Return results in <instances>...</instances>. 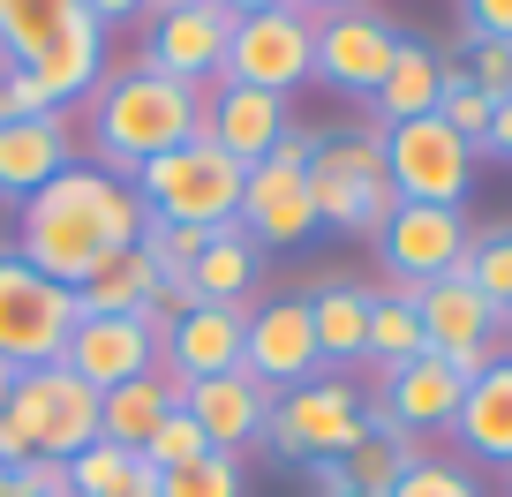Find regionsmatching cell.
Here are the masks:
<instances>
[{"instance_id":"cell-32","label":"cell","mask_w":512,"mask_h":497,"mask_svg":"<svg viewBox=\"0 0 512 497\" xmlns=\"http://www.w3.org/2000/svg\"><path fill=\"white\" fill-rule=\"evenodd\" d=\"M460 279L482 294V302L512 309V226H490V234H475V241H467Z\"/></svg>"},{"instance_id":"cell-37","label":"cell","mask_w":512,"mask_h":497,"mask_svg":"<svg viewBox=\"0 0 512 497\" xmlns=\"http://www.w3.org/2000/svg\"><path fill=\"white\" fill-rule=\"evenodd\" d=\"M460 76L475 83L490 106L512 98V46H505V38H467V68H460Z\"/></svg>"},{"instance_id":"cell-45","label":"cell","mask_w":512,"mask_h":497,"mask_svg":"<svg viewBox=\"0 0 512 497\" xmlns=\"http://www.w3.org/2000/svg\"><path fill=\"white\" fill-rule=\"evenodd\" d=\"M8 392H16V362L0 354V407H8Z\"/></svg>"},{"instance_id":"cell-46","label":"cell","mask_w":512,"mask_h":497,"mask_svg":"<svg viewBox=\"0 0 512 497\" xmlns=\"http://www.w3.org/2000/svg\"><path fill=\"white\" fill-rule=\"evenodd\" d=\"M0 61H8V53H0Z\"/></svg>"},{"instance_id":"cell-1","label":"cell","mask_w":512,"mask_h":497,"mask_svg":"<svg viewBox=\"0 0 512 497\" xmlns=\"http://www.w3.org/2000/svg\"><path fill=\"white\" fill-rule=\"evenodd\" d=\"M144 196L136 181L106 174V166L76 159L68 174H53L38 196L16 204V257L31 264L53 287H83L113 249H136L144 241Z\"/></svg>"},{"instance_id":"cell-40","label":"cell","mask_w":512,"mask_h":497,"mask_svg":"<svg viewBox=\"0 0 512 497\" xmlns=\"http://www.w3.org/2000/svg\"><path fill=\"white\" fill-rule=\"evenodd\" d=\"M467 8V38H505L512 46V0H460Z\"/></svg>"},{"instance_id":"cell-15","label":"cell","mask_w":512,"mask_h":497,"mask_svg":"<svg viewBox=\"0 0 512 497\" xmlns=\"http://www.w3.org/2000/svg\"><path fill=\"white\" fill-rule=\"evenodd\" d=\"M241 369H249L264 392H294L309 377H324L317 362V332H309V302L287 294V302H256L249 332H241Z\"/></svg>"},{"instance_id":"cell-13","label":"cell","mask_w":512,"mask_h":497,"mask_svg":"<svg viewBox=\"0 0 512 497\" xmlns=\"http://www.w3.org/2000/svg\"><path fill=\"white\" fill-rule=\"evenodd\" d=\"M467 219H460V204H400L392 219H384V234H377V257H384V272H392V294H415V287H430V279H452L467 264Z\"/></svg>"},{"instance_id":"cell-18","label":"cell","mask_w":512,"mask_h":497,"mask_svg":"<svg viewBox=\"0 0 512 497\" xmlns=\"http://www.w3.org/2000/svg\"><path fill=\"white\" fill-rule=\"evenodd\" d=\"M287 98L272 91H241V83H219V91L204 98V144H219L234 166H264L279 151V136H287Z\"/></svg>"},{"instance_id":"cell-6","label":"cell","mask_w":512,"mask_h":497,"mask_svg":"<svg viewBox=\"0 0 512 497\" xmlns=\"http://www.w3.org/2000/svg\"><path fill=\"white\" fill-rule=\"evenodd\" d=\"M0 422L31 445V460H76L83 445H98V392L68 362H38V369H16V392H8Z\"/></svg>"},{"instance_id":"cell-9","label":"cell","mask_w":512,"mask_h":497,"mask_svg":"<svg viewBox=\"0 0 512 497\" xmlns=\"http://www.w3.org/2000/svg\"><path fill=\"white\" fill-rule=\"evenodd\" d=\"M309 68H317V16L309 8H272V16H241L226 31V61L219 83H241V91H302Z\"/></svg>"},{"instance_id":"cell-4","label":"cell","mask_w":512,"mask_h":497,"mask_svg":"<svg viewBox=\"0 0 512 497\" xmlns=\"http://www.w3.org/2000/svg\"><path fill=\"white\" fill-rule=\"evenodd\" d=\"M128 181H136V196H144L151 219H174V226H204V234H219V226L241 219V181H249V166H234L219 144L189 136L181 151L136 166Z\"/></svg>"},{"instance_id":"cell-3","label":"cell","mask_w":512,"mask_h":497,"mask_svg":"<svg viewBox=\"0 0 512 497\" xmlns=\"http://www.w3.org/2000/svg\"><path fill=\"white\" fill-rule=\"evenodd\" d=\"M0 53L46 91V106H76L106 76V31L76 0H0Z\"/></svg>"},{"instance_id":"cell-43","label":"cell","mask_w":512,"mask_h":497,"mask_svg":"<svg viewBox=\"0 0 512 497\" xmlns=\"http://www.w3.org/2000/svg\"><path fill=\"white\" fill-rule=\"evenodd\" d=\"M226 23H241V16H272V8H294V0H211Z\"/></svg>"},{"instance_id":"cell-14","label":"cell","mask_w":512,"mask_h":497,"mask_svg":"<svg viewBox=\"0 0 512 497\" xmlns=\"http://www.w3.org/2000/svg\"><path fill=\"white\" fill-rule=\"evenodd\" d=\"M226 31H234V23H226L211 0H159L144 16V53H136V61L204 91V83L219 76V61H226Z\"/></svg>"},{"instance_id":"cell-29","label":"cell","mask_w":512,"mask_h":497,"mask_svg":"<svg viewBox=\"0 0 512 497\" xmlns=\"http://www.w3.org/2000/svg\"><path fill=\"white\" fill-rule=\"evenodd\" d=\"M415 460H422V452H415V437H400L384 415H369L362 445H354L347 460H332V467H339V482H347L354 497H392V482H400Z\"/></svg>"},{"instance_id":"cell-47","label":"cell","mask_w":512,"mask_h":497,"mask_svg":"<svg viewBox=\"0 0 512 497\" xmlns=\"http://www.w3.org/2000/svg\"><path fill=\"white\" fill-rule=\"evenodd\" d=\"M347 497H354V490H347Z\"/></svg>"},{"instance_id":"cell-16","label":"cell","mask_w":512,"mask_h":497,"mask_svg":"<svg viewBox=\"0 0 512 497\" xmlns=\"http://www.w3.org/2000/svg\"><path fill=\"white\" fill-rule=\"evenodd\" d=\"M400 53V31L377 16V8H347V16H317V68L309 76L332 83L347 98H377L384 68Z\"/></svg>"},{"instance_id":"cell-7","label":"cell","mask_w":512,"mask_h":497,"mask_svg":"<svg viewBox=\"0 0 512 497\" xmlns=\"http://www.w3.org/2000/svg\"><path fill=\"white\" fill-rule=\"evenodd\" d=\"M369 430V407L362 392L347 385V377H309V385L279 392L272 400V422H264V445L279 452V460H347L354 445H362Z\"/></svg>"},{"instance_id":"cell-38","label":"cell","mask_w":512,"mask_h":497,"mask_svg":"<svg viewBox=\"0 0 512 497\" xmlns=\"http://www.w3.org/2000/svg\"><path fill=\"white\" fill-rule=\"evenodd\" d=\"M392 497H482V490L460 475V467H445V460H415L400 482H392Z\"/></svg>"},{"instance_id":"cell-25","label":"cell","mask_w":512,"mask_h":497,"mask_svg":"<svg viewBox=\"0 0 512 497\" xmlns=\"http://www.w3.org/2000/svg\"><path fill=\"white\" fill-rule=\"evenodd\" d=\"M445 53L415 46V38H400V53H392V68H384L377 83V129H400V121H422V113H437V91H445Z\"/></svg>"},{"instance_id":"cell-41","label":"cell","mask_w":512,"mask_h":497,"mask_svg":"<svg viewBox=\"0 0 512 497\" xmlns=\"http://www.w3.org/2000/svg\"><path fill=\"white\" fill-rule=\"evenodd\" d=\"M76 8L98 23V31H121V23H144L159 0H76Z\"/></svg>"},{"instance_id":"cell-17","label":"cell","mask_w":512,"mask_h":497,"mask_svg":"<svg viewBox=\"0 0 512 497\" xmlns=\"http://www.w3.org/2000/svg\"><path fill=\"white\" fill-rule=\"evenodd\" d=\"M272 400H279V392H264L249 369H234V377H204V385H181V415L204 430L211 452H234V460H241V445L264 437Z\"/></svg>"},{"instance_id":"cell-34","label":"cell","mask_w":512,"mask_h":497,"mask_svg":"<svg viewBox=\"0 0 512 497\" xmlns=\"http://www.w3.org/2000/svg\"><path fill=\"white\" fill-rule=\"evenodd\" d=\"M159 497H241V460L234 452H204V460L159 475Z\"/></svg>"},{"instance_id":"cell-27","label":"cell","mask_w":512,"mask_h":497,"mask_svg":"<svg viewBox=\"0 0 512 497\" xmlns=\"http://www.w3.org/2000/svg\"><path fill=\"white\" fill-rule=\"evenodd\" d=\"M256 272H264V249H256L241 226H219L204 241V257L189 264V294L196 302H226V309H249L256 294Z\"/></svg>"},{"instance_id":"cell-22","label":"cell","mask_w":512,"mask_h":497,"mask_svg":"<svg viewBox=\"0 0 512 497\" xmlns=\"http://www.w3.org/2000/svg\"><path fill=\"white\" fill-rule=\"evenodd\" d=\"M241 332H249V309H226V302H196L189 317L166 332L159 362L174 369L181 385H204V377H234L241 369Z\"/></svg>"},{"instance_id":"cell-10","label":"cell","mask_w":512,"mask_h":497,"mask_svg":"<svg viewBox=\"0 0 512 497\" xmlns=\"http://www.w3.org/2000/svg\"><path fill=\"white\" fill-rule=\"evenodd\" d=\"M68 332H76V294L38 279L16 249H0V354L16 369L61 362Z\"/></svg>"},{"instance_id":"cell-11","label":"cell","mask_w":512,"mask_h":497,"mask_svg":"<svg viewBox=\"0 0 512 497\" xmlns=\"http://www.w3.org/2000/svg\"><path fill=\"white\" fill-rule=\"evenodd\" d=\"M377 144H384V174H392L400 204H460L467 181H475V151L437 113L400 121V129H377Z\"/></svg>"},{"instance_id":"cell-36","label":"cell","mask_w":512,"mask_h":497,"mask_svg":"<svg viewBox=\"0 0 512 497\" xmlns=\"http://www.w3.org/2000/svg\"><path fill=\"white\" fill-rule=\"evenodd\" d=\"M204 452H211V445H204V430H196V422L181 415V407H174V415H166L159 430L144 437V467H151V475H174V467L204 460Z\"/></svg>"},{"instance_id":"cell-5","label":"cell","mask_w":512,"mask_h":497,"mask_svg":"<svg viewBox=\"0 0 512 497\" xmlns=\"http://www.w3.org/2000/svg\"><path fill=\"white\" fill-rule=\"evenodd\" d=\"M309 204H317V226H339V234H384V219L400 211L392 196V174H384V144L369 136H317V159H309Z\"/></svg>"},{"instance_id":"cell-20","label":"cell","mask_w":512,"mask_h":497,"mask_svg":"<svg viewBox=\"0 0 512 497\" xmlns=\"http://www.w3.org/2000/svg\"><path fill=\"white\" fill-rule=\"evenodd\" d=\"M460 400H467V377H460V369H452L445 354H415V362L384 369V400H377V415L392 422L400 437H415V430H452Z\"/></svg>"},{"instance_id":"cell-19","label":"cell","mask_w":512,"mask_h":497,"mask_svg":"<svg viewBox=\"0 0 512 497\" xmlns=\"http://www.w3.org/2000/svg\"><path fill=\"white\" fill-rule=\"evenodd\" d=\"M61 362L76 369L91 392H113V385H128V377H144V369L159 362V339L144 332V317H76Z\"/></svg>"},{"instance_id":"cell-12","label":"cell","mask_w":512,"mask_h":497,"mask_svg":"<svg viewBox=\"0 0 512 497\" xmlns=\"http://www.w3.org/2000/svg\"><path fill=\"white\" fill-rule=\"evenodd\" d=\"M415 302V317H422V339H430V354H445L452 369H460L467 385H475L482 369L497 362V332L512 324V309H497V302H482L475 287H467L460 272L452 279H430V287H415L407 294Z\"/></svg>"},{"instance_id":"cell-23","label":"cell","mask_w":512,"mask_h":497,"mask_svg":"<svg viewBox=\"0 0 512 497\" xmlns=\"http://www.w3.org/2000/svg\"><path fill=\"white\" fill-rule=\"evenodd\" d=\"M174 407H181V377H174L166 362H151L144 377H128V385L98 392V437H113V445H128L136 460H144V437L159 430Z\"/></svg>"},{"instance_id":"cell-33","label":"cell","mask_w":512,"mask_h":497,"mask_svg":"<svg viewBox=\"0 0 512 497\" xmlns=\"http://www.w3.org/2000/svg\"><path fill=\"white\" fill-rule=\"evenodd\" d=\"M437 121H445V129L460 136L467 151H482V136H490V98H482L475 83L460 76V68H445V91H437Z\"/></svg>"},{"instance_id":"cell-30","label":"cell","mask_w":512,"mask_h":497,"mask_svg":"<svg viewBox=\"0 0 512 497\" xmlns=\"http://www.w3.org/2000/svg\"><path fill=\"white\" fill-rule=\"evenodd\" d=\"M415 354H430L415 302H407V294H369V339H362V362L400 369V362H415Z\"/></svg>"},{"instance_id":"cell-35","label":"cell","mask_w":512,"mask_h":497,"mask_svg":"<svg viewBox=\"0 0 512 497\" xmlns=\"http://www.w3.org/2000/svg\"><path fill=\"white\" fill-rule=\"evenodd\" d=\"M204 226H174V219H144V249L159 264V279H189V264L204 257Z\"/></svg>"},{"instance_id":"cell-21","label":"cell","mask_w":512,"mask_h":497,"mask_svg":"<svg viewBox=\"0 0 512 497\" xmlns=\"http://www.w3.org/2000/svg\"><path fill=\"white\" fill-rule=\"evenodd\" d=\"M68 166H76V129H68V113L8 121V129H0V204L38 196L53 174H68Z\"/></svg>"},{"instance_id":"cell-44","label":"cell","mask_w":512,"mask_h":497,"mask_svg":"<svg viewBox=\"0 0 512 497\" xmlns=\"http://www.w3.org/2000/svg\"><path fill=\"white\" fill-rule=\"evenodd\" d=\"M294 8H309V16H347V8H362V0H294Z\"/></svg>"},{"instance_id":"cell-2","label":"cell","mask_w":512,"mask_h":497,"mask_svg":"<svg viewBox=\"0 0 512 497\" xmlns=\"http://www.w3.org/2000/svg\"><path fill=\"white\" fill-rule=\"evenodd\" d=\"M196 129H204V91L159 76V68H144V61L106 68L98 91H91V151H98L91 166H106V174H121V181L136 174V166L181 151Z\"/></svg>"},{"instance_id":"cell-42","label":"cell","mask_w":512,"mask_h":497,"mask_svg":"<svg viewBox=\"0 0 512 497\" xmlns=\"http://www.w3.org/2000/svg\"><path fill=\"white\" fill-rule=\"evenodd\" d=\"M482 151L512 159V98H497V106H490V136H482Z\"/></svg>"},{"instance_id":"cell-31","label":"cell","mask_w":512,"mask_h":497,"mask_svg":"<svg viewBox=\"0 0 512 497\" xmlns=\"http://www.w3.org/2000/svg\"><path fill=\"white\" fill-rule=\"evenodd\" d=\"M61 475H68V497H113L121 482L144 475V460L128 445H113V437H98V445H83L76 460H61Z\"/></svg>"},{"instance_id":"cell-39","label":"cell","mask_w":512,"mask_h":497,"mask_svg":"<svg viewBox=\"0 0 512 497\" xmlns=\"http://www.w3.org/2000/svg\"><path fill=\"white\" fill-rule=\"evenodd\" d=\"M0 497H68V475H61V460H31L16 475H0Z\"/></svg>"},{"instance_id":"cell-8","label":"cell","mask_w":512,"mask_h":497,"mask_svg":"<svg viewBox=\"0 0 512 497\" xmlns=\"http://www.w3.org/2000/svg\"><path fill=\"white\" fill-rule=\"evenodd\" d=\"M309 159H317V136L287 129L272 159L249 166V181H241V219H234V226L256 241V249H302V241L317 234V204H309Z\"/></svg>"},{"instance_id":"cell-28","label":"cell","mask_w":512,"mask_h":497,"mask_svg":"<svg viewBox=\"0 0 512 497\" xmlns=\"http://www.w3.org/2000/svg\"><path fill=\"white\" fill-rule=\"evenodd\" d=\"M309 302V332H317V362L339 369V362H362V339H369V287L354 279H324Z\"/></svg>"},{"instance_id":"cell-24","label":"cell","mask_w":512,"mask_h":497,"mask_svg":"<svg viewBox=\"0 0 512 497\" xmlns=\"http://www.w3.org/2000/svg\"><path fill=\"white\" fill-rule=\"evenodd\" d=\"M452 430H460V445L475 452V460L512 467V354H497V362L482 369L475 385H467V400H460V415H452Z\"/></svg>"},{"instance_id":"cell-26","label":"cell","mask_w":512,"mask_h":497,"mask_svg":"<svg viewBox=\"0 0 512 497\" xmlns=\"http://www.w3.org/2000/svg\"><path fill=\"white\" fill-rule=\"evenodd\" d=\"M68 294H76V317H144L151 294H159V264H151V249L136 241V249H113V257Z\"/></svg>"}]
</instances>
